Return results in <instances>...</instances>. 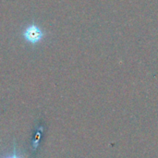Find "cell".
Listing matches in <instances>:
<instances>
[{
    "instance_id": "obj_1",
    "label": "cell",
    "mask_w": 158,
    "mask_h": 158,
    "mask_svg": "<svg viewBox=\"0 0 158 158\" xmlns=\"http://www.w3.org/2000/svg\"><path fill=\"white\" fill-rule=\"evenodd\" d=\"M25 37L30 41V42H32V43H35V42H38L41 38H42V32L41 31L36 28V27H31L29 28L27 31H26V34H25Z\"/></svg>"
},
{
    "instance_id": "obj_2",
    "label": "cell",
    "mask_w": 158,
    "mask_h": 158,
    "mask_svg": "<svg viewBox=\"0 0 158 158\" xmlns=\"http://www.w3.org/2000/svg\"><path fill=\"white\" fill-rule=\"evenodd\" d=\"M5 158H22V157H20L17 153H13V154L9 155L8 156H6V157H5Z\"/></svg>"
}]
</instances>
